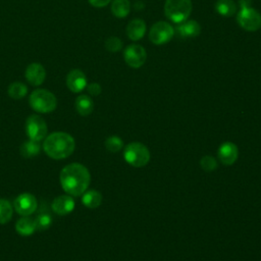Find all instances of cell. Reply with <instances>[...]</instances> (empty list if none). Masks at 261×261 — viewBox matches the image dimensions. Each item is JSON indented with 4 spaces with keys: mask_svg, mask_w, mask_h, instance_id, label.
Returning <instances> with one entry per match:
<instances>
[{
    "mask_svg": "<svg viewBox=\"0 0 261 261\" xmlns=\"http://www.w3.org/2000/svg\"><path fill=\"white\" fill-rule=\"evenodd\" d=\"M75 148L74 139L67 133L55 132L50 134L43 143L44 152L52 159H64L70 156Z\"/></svg>",
    "mask_w": 261,
    "mask_h": 261,
    "instance_id": "2",
    "label": "cell"
},
{
    "mask_svg": "<svg viewBox=\"0 0 261 261\" xmlns=\"http://www.w3.org/2000/svg\"><path fill=\"white\" fill-rule=\"evenodd\" d=\"M13 207L19 215L30 216L36 211L38 207V202L34 195L30 193H22L15 198Z\"/></svg>",
    "mask_w": 261,
    "mask_h": 261,
    "instance_id": "10",
    "label": "cell"
},
{
    "mask_svg": "<svg viewBox=\"0 0 261 261\" xmlns=\"http://www.w3.org/2000/svg\"><path fill=\"white\" fill-rule=\"evenodd\" d=\"M176 32L180 37L185 38H193L197 37L201 32V27L196 20H185L179 22L176 27Z\"/></svg>",
    "mask_w": 261,
    "mask_h": 261,
    "instance_id": "16",
    "label": "cell"
},
{
    "mask_svg": "<svg viewBox=\"0 0 261 261\" xmlns=\"http://www.w3.org/2000/svg\"><path fill=\"white\" fill-rule=\"evenodd\" d=\"M124 160L134 167H143L148 164L151 158L149 149L140 142H132L124 148Z\"/></svg>",
    "mask_w": 261,
    "mask_h": 261,
    "instance_id": "5",
    "label": "cell"
},
{
    "mask_svg": "<svg viewBox=\"0 0 261 261\" xmlns=\"http://www.w3.org/2000/svg\"><path fill=\"white\" fill-rule=\"evenodd\" d=\"M87 90H88V93L92 96H98L102 91L101 86L97 83H92L90 85H87Z\"/></svg>",
    "mask_w": 261,
    "mask_h": 261,
    "instance_id": "29",
    "label": "cell"
},
{
    "mask_svg": "<svg viewBox=\"0 0 261 261\" xmlns=\"http://www.w3.org/2000/svg\"><path fill=\"white\" fill-rule=\"evenodd\" d=\"M41 149L40 143L38 141H34L29 139V141H25L20 146V154L24 158H32L39 154Z\"/></svg>",
    "mask_w": 261,
    "mask_h": 261,
    "instance_id": "20",
    "label": "cell"
},
{
    "mask_svg": "<svg viewBox=\"0 0 261 261\" xmlns=\"http://www.w3.org/2000/svg\"><path fill=\"white\" fill-rule=\"evenodd\" d=\"M174 35V29L166 21L155 22L149 32V39L155 45H163L169 42Z\"/></svg>",
    "mask_w": 261,
    "mask_h": 261,
    "instance_id": "7",
    "label": "cell"
},
{
    "mask_svg": "<svg viewBox=\"0 0 261 261\" xmlns=\"http://www.w3.org/2000/svg\"><path fill=\"white\" fill-rule=\"evenodd\" d=\"M122 41L117 37H109L105 41V48L109 52H117L122 49Z\"/></svg>",
    "mask_w": 261,
    "mask_h": 261,
    "instance_id": "27",
    "label": "cell"
},
{
    "mask_svg": "<svg viewBox=\"0 0 261 261\" xmlns=\"http://www.w3.org/2000/svg\"><path fill=\"white\" fill-rule=\"evenodd\" d=\"M146 33V23L143 19L135 18L130 20L126 27V35L132 41H138L144 37Z\"/></svg>",
    "mask_w": 261,
    "mask_h": 261,
    "instance_id": "15",
    "label": "cell"
},
{
    "mask_svg": "<svg viewBox=\"0 0 261 261\" xmlns=\"http://www.w3.org/2000/svg\"><path fill=\"white\" fill-rule=\"evenodd\" d=\"M24 77L32 86H40L46 79V70L41 63L33 62L29 64L24 71Z\"/></svg>",
    "mask_w": 261,
    "mask_h": 261,
    "instance_id": "11",
    "label": "cell"
},
{
    "mask_svg": "<svg viewBox=\"0 0 261 261\" xmlns=\"http://www.w3.org/2000/svg\"><path fill=\"white\" fill-rule=\"evenodd\" d=\"M200 165L205 171H212L217 168V161L213 156H204L200 160Z\"/></svg>",
    "mask_w": 261,
    "mask_h": 261,
    "instance_id": "28",
    "label": "cell"
},
{
    "mask_svg": "<svg viewBox=\"0 0 261 261\" xmlns=\"http://www.w3.org/2000/svg\"><path fill=\"white\" fill-rule=\"evenodd\" d=\"M215 8L220 15L228 17L236 13L237 5L232 0H217Z\"/></svg>",
    "mask_w": 261,
    "mask_h": 261,
    "instance_id": "23",
    "label": "cell"
},
{
    "mask_svg": "<svg viewBox=\"0 0 261 261\" xmlns=\"http://www.w3.org/2000/svg\"><path fill=\"white\" fill-rule=\"evenodd\" d=\"M130 10L128 0H113L111 3V12L118 18L125 17Z\"/></svg>",
    "mask_w": 261,
    "mask_h": 261,
    "instance_id": "21",
    "label": "cell"
},
{
    "mask_svg": "<svg viewBox=\"0 0 261 261\" xmlns=\"http://www.w3.org/2000/svg\"><path fill=\"white\" fill-rule=\"evenodd\" d=\"M30 106L39 113H49L55 110L57 99L53 93L45 89H37L29 98Z\"/></svg>",
    "mask_w": 261,
    "mask_h": 261,
    "instance_id": "3",
    "label": "cell"
},
{
    "mask_svg": "<svg viewBox=\"0 0 261 261\" xmlns=\"http://www.w3.org/2000/svg\"><path fill=\"white\" fill-rule=\"evenodd\" d=\"M237 21L244 30L255 32L261 28V14L250 6L242 7L238 13Z\"/></svg>",
    "mask_w": 261,
    "mask_h": 261,
    "instance_id": "6",
    "label": "cell"
},
{
    "mask_svg": "<svg viewBox=\"0 0 261 261\" xmlns=\"http://www.w3.org/2000/svg\"><path fill=\"white\" fill-rule=\"evenodd\" d=\"M74 200L70 195H61L56 197L51 204L54 213L58 215H66L74 209Z\"/></svg>",
    "mask_w": 261,
    "mask_h": 261,
    "instance_id": "14",
    "label": "cell"
},
{
    "mask_svg": "<svg viewBox=\"0 0 261 261\" xmlns=\"http://www.w3.org/2000/svg\"><path fill=\"white\" fill-rule=\"evenodd\" d=\"M13 214V207L6 199H0V224L7 223Z\"/></svg>",
    "mask_w": 261,
    "mask_h": 261,
    "instance_id": "24",
    "label": "cell"
},
{
    "mask_svg": "<svg viewBox=\"0 0 261 261\" xmlns=\"http://www.w3.org/2000/svg\"><path fill=\"white\" fill-rule=\"evenodd\" d=\"M66 86L72 93H80L87 87V77L81 69H71L66 75Z\"/></svg>",
    "mask_w": 261,
    "mask_h": 261,
    "instance_id": "13",
    "label": "cell"
},
{
    "mask_svg": "<svg viewBox=\"0 0 261 261\" xmlns=\"http://www.w3.org/2000/svg\"><path fill=\"white\" fill-rule=\"evenodd\" d=\"M62 189L70 196H82L91 181L88 168L81 163H70L62 168L59 175Z\"/></svg>",
    "mask_w": 261,
    "mask_h": 261,
    "instance_id": "1",
    "label": "cell"
},
{
    "mask_svg": "<svg viewBox=\"0 0 261 261\" xmlns=\"http://www.w3.org/2000/svg\"><path fill=\"white\" fill-rule=\"evenodd\" d=\"M217 157L222 164L231 165L239 157L238 147L231 142H224L218 148Z\"/></svg>",
    "mask_w": 261,
    "mask_h": 261,
    "instance_id": "12",
    "label": "cell"
},
{
    "mask_svg": "<svg viewBox=\"0 0 261 261\" xmlns=\"http://www.w3.org/2000/svg\"><path fill=\"white\" fill-rule=\"evenodd\" d=\"M105 147L108 151L115 153V152H118L122 149L123 142L117 136H110L105 141Z\"/></svg>",
    "mask_w": 261,
    "mask_h": 261,
    "instance_id": "25",
    "label": "cell"
},
{
    "mask_svg": "<svg viewBox=\"0 0 261 261\" xmlns=\"http://www.w3.org/2000/svg\"><path fill=\"white\" fill-rule=\"evenodd\" d=\"M15 229L20 236H23V237L33 234L35 230H37L35 218L33 219L29 216H22L17 220L15 224Z\"/></svg>",
    "mask_w": 261,
    "mask_h": 261,
    "instance_id": "17",
    "label": "cell"
},
{
    "mask_svg": "<svg viewBox=\"0 0 261 261\" xmlns=\"http://www.w3.org/2000/svg\"><path fill=\"white\" fill-rule=\"evenodd\" d=\"M74 105L77 113L82 116L90 115L94 109L93 100L88 95H80L75 99Z\"/></svg>",
    "mask_w": 261,
    "mask_h": 261,
    "instance_id": "18",
    "label": "cell"
},
{
    "mask_svg": "<svg viewBox=\"0 0 261 261\" xmlns=\"http://www.w3.org/2000/svg\"><path fill=\"white\" fill-rule=\"evenodd\" d=\"M123 57L125 63L133 67V68H139L141 67L147 58V53L144 47L138 44H132L127 46L123 51Z\"/></svg>",
    "mask_w": 261,
    "mask_h": 261,
    "instance_id": "9",
    "label": "cell"
},
{
    "mask_svg": "<svg viewBox=\"0 0 261 261\" xmlns=\"http://www.w3.org/2000/svg\"><path fill=\"white\" fill-rule=\"evenodd\" d=\"M35 221H36L37 230H45L51 226L52 217L48 213H41L37 215V217L35 218Z\"/></svg>",
    "mask_w": 261,
    "mask_h": 261,
    "instance_id": "26",
    "label": "cell"
},
{
    "mask_svg": "<svg viewBox=\"0 0 261 261\" xmlns=\"http://www.w3.org/2000/svg\"><path fill=\"white\" fill-rule=\"evenodd\" d=\"M82 202L86 207L90 209H95L101 205L102 195L96 190H87L82 195Z\"/></svg>",
    "mask_w": 261,
    "mask_h": 261,
    "instance_id": "19",
    "label": "cell"
},
{
    "mask_svg": "<svg viewBox=\"0 0 261 261\" xmlns=\"http://www.w3.org/2000/svg\"><path fill=\"white\" fill-rule=\"evenodd\" d=\"M88 1L92 6L100 8V7H104V6L108 5L111 0H88Z\"/></svg>",
    "mask_w": 261,
    "mask_h": 261,
    "instance_id": "30",
    "label": "cell"
},
{
    "mask_svg": "<svg viewBox=\"0 0 261 261\" xmlns=\"http://www.w3.org/2000/svg\"><path fill=\"white\" fill-rule=\"evenodd\" d=\"M191 0H165L164 13L172 22L179 23L188 19L192 12Z\"/></svg>",
    "mask_w": 261,
    "mask_h": 261,
    "instance_id": "4",
    "label": "cell"
},
{
    "mask_svg": "<svg viewBox=\"0 0 261 261\" xmlns=\"http://www.w3.org/2000/svg\"><path fill=\"white\" fill-rule=\"evenodd\" d=\"M7 93L10 98L14 100H20L27 95L28 88L21 82H13L8 86Z\"/></svg>",
    "mask_w": 261,
    "mask_h": 261,
    "instance_id": "22",
    "label": "cell"
},
{
    "mask_svg": "<svg viewBox=\"0 0 261 261\" xmlns=\"http://www.w3.org/2000/svg\"><path fill=\"white\" fill-rule=\"evenodd\" d=\"M25 133L29 139L40 142L47 135V124L45 120L37 114L30 115L25 121Z\"/></svg>",
    "mask_w": 261,
    "mask_h": 261,
    "instance_id": "8",
    "label": "cell"
}]
</instances>
